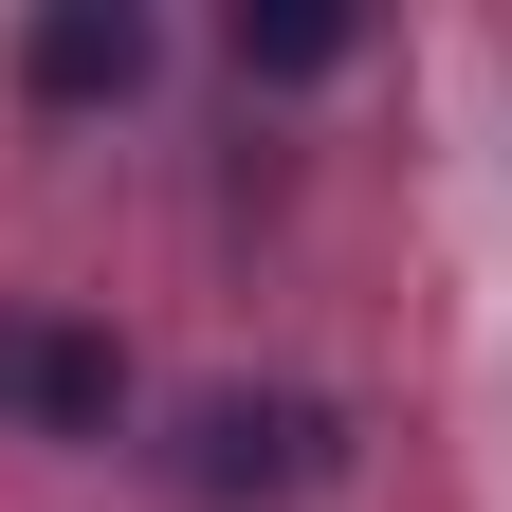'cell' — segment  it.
<instances>
[{"mask_svg": "<svg viewBox=\"0 0 512 512\" xmlns=\"http://www.w3.org/2000/svg\"><path fill=\"white\" fill-rule=\"evenodd\" d=\"M165 476L183 494H311V476H348V403H311V384H220V403H183L165 439Z\"/></svg>", "mask_w": 512, "mask_h": 512, "instance_id": "obj_1", "label": "cell"}, {"mask_svg": "<svg viewBox=\"0 0 512 512\" xmlns=\"http://www.w3.org/2000/svg\"><path fill=\"white\" fill-rule=\"evenodd\" d=\"M0 421H37V439H110V421H128V348L74 330V311H0Z\"/></svg>", "mask_w": 512, "mask_h": 512, "instance_id": "obj_2", "label": "cell"}, {"mask_svg": "<svg viewBox=\"0 0 512 512\" xmlns=\"http://www.w3.org/2000/svg\"><path fill=\"white\" fill-rule=\"evenodd\" d=\"M147 0H55V19H19V92L37 110H128L147 92Z\"/></svg>", "mask_w": 512, "mask_h": 512, "instance_id": "obj_3", "label": "cell"}, {"mask_svg": "<svg viewBox=\"0 0 512 512\" xmlns=\"http://www.w3.org/2000/svg\"><path fill=\"white\" fill-rule=\"evenodd\" d=\"M348 37H366L348 0H238V74H256V92H311V74H348Z\"/></svg>", "mask_w": 512, "mask_h": 512, "instance_id": "obj_4", "label": "cell"}]
</instances>
